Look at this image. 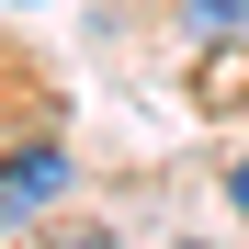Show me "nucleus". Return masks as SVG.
Wrapping results in <instances>:
<instances>
[{
  "label": "nucleus",
  "mask_w": 249,
  "mask_h": 249,
  "mask_svg": "<svg viewBox=\"0 0 249 249\" xmlns=\"http://www.w3.org/2000/svg\"><path fill=\"white\" fill-rule=\"evenodd\" d=\"M68 181H79V159H68L57 136H23L12 159H0V227H23V215H46V204H68Z\"/></svg>",
  "instance_id": "obj_1"
},
{
  "label": "nucleus",
  "mask_w": 249,
  "mask_h": 249,
  "mask_svg": "<svg viewBox=\"0 0 249 249\" xmlns=\"http://www.w3.org/2000/svg\"><path fill=\"white\" fill-rule=\"evenodd\" d=\"M181 34L193 46H249V0H181Z\"/></svg>",
  "instance_id": "obj_2"
},
{
  "label": "nucleus",
  "mask_w": 249,
  "mask_h": 249,
  "mask_svg": "<svg viewBox=\"0 0 249 249\" xmlns=\"http://www.w3.org/2000/svg\"><path fill=\"white\" fill-rule=\"evenodd\" d=\"M227 204H238V215H249V147L227 159Z\"/></svg>",
  "instance_id": "obj_3"
}]
</instances>
